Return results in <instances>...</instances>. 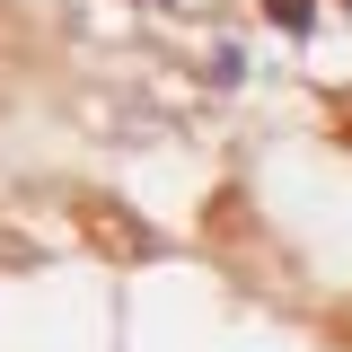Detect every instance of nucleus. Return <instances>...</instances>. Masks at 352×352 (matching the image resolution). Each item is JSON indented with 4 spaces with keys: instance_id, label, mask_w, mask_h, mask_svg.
I'll use <instances>...</instances> for the list:
<instances>
[]
</instances>
